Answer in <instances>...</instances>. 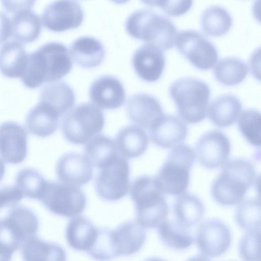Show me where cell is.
I'll list each match as a JSON object with an SVG mask.
<instances>
[{
	"label": "cell",
	"instance_id": "cell-34",
	"mask_svg": "<svg viewBox=\"0 0 261 261\" xmlns=\"http://www.w3.org/2000/svg\"><path fill=\"white\" fill-rule=\"evenodd\" d=\"M85 153L92 166L99 168L119 152L113 140L97 135L87 142Z\"/></svg>",
	"mask_w": 261,
	"mask_h": 261
},
{
	"label": "cell",
	"instance_id": "cell-37",
	"mask_svg": "<svg viewBox=\"0 0 261 261\" xmlns=\"http://www.w3.org/2000/svg\"><path fill=\"white\" fill-rule=\"evenodd\" d=\"M46 182L41 173L32 168L20 170L16 177V186L23 196L34 199L39 200Z\"/></svg>",
	"mask_w": 261,
	"mask_h": 261
},
{
	"label": "cell",
	"instance_id": "cell-22",
	"mask_svg": "<svg viewBox=\"0 0 261 261\" xmlns=\"http://www.w3.org/2000/svg\"><path fill=\"white\" fill-rule=\"evenodd\" d=\"M60 116L54 108L40 101L28 114L26 126L32 134L40 137H46L57 130Z\"/></svg>",
	"mask_w": 261,
	"mask_h": 261
},
{
	"label": "cell",
	"instance_id": "cell-40",
	"mask_svg": "<svg viewBox=\"0 0 261 261\" xmlns=\"http://www.w3.org/2000/svg\"><path fill=\"white\" fill-rule=\"evenodd\" d=\"M240 256L244 260H260V230L248 231L242 237L239 247Z\"/></svg>",
	"mask_w": 261,
	"mask_h": 261
},
{
	"label": "cell",
	"instance_id": "cell-19",
	"mask_svg": "<svg viewBox=\"0 0 261 261\" xmlns=\"http://www.w3.org/2000/svg\"><path fill=\"white\" fill-rule=\"evenodd\" d=\"M188 132L187 126L181 118L164 114L150 129V135L155 144L163 148H169L184 141Z\"/></svg>",
	"mask_w": 261,
	"mask_h": 261
},
{
	"label": "cell",
	"instance_id": "cell-5",
	"mask_svg": "<svg viewBox=\"0 0 261 261\" xmlns=\"http://www.w3.org/2000/svg\"><path fill=\"white\" fill-rule=\"evenodd\" d=\"M169 92L183 120L196 123L205 118L211 94L205 83L192 77L180 79L172 83Z\"/></svg>",
	"mask_w": 261,
	"mask_h": 261
},
{
	"label": "cell",
	"instance_id": "cell-1",
	"mask_svg": "<svg viewBox=\"0 0 261 261\" xmlns=\"http://www.w3.org/2000/svg\"><path fill=\"white\" fill-rule=\"evenodd\" d=\"M72 67L66 46L59 42H48L29 55L21 81L28 88L35 89L44 83L60 80L70 72Z\"/></svg>",
	"mask_w": 261,
	"mask_h": 261
},
{
	"label": "cell",
	"instance_id": "cell-23",
	"mask_svg": "<svg viewBox=\"0 0 261 261\" xmlns=\"http://www.w3.org/2000/svg\"><path fill=\"white\" fill-rule=\"evenodd\" d=\"M242 103L236 96L225 94L212 101L207 113L209 119L215 125L225 127L234 124L242 111Z\"/></svg>",
	"mask_w": 261,
	"mask_h": 261
},
{
	"label": "cell",
	"instance_id": "cell-38",
	"mask_svg": "<svg viewBox=\"0 0 261 261\" xmlns=\"http://www.w3.org/2000/svg\"><path fill=\"white\" fill-rule=\"evenodd\" d=\"M260 114L256 110H244L238 120L239 129L245 139L254 146L260 145Z\"/></svg>",
	"mask_w": 261,
	"mask_h": 261
},
{
	"label": "cell",
	"instance_id": "cell-26",
	"mask_svg": "<svg viewBox=\"0 0 261 261\" xmlns=\"http://www.w3.org/2000/svg\"><path fill=\"white\" fill-rule=\"evenodd\" d=\"M29 55L16 41L8 42L0 48V71L9 78L21 77L27 65Z\"/></svg>",
	"mask_w": 261,
	"mask_h": 261
},
{
	"label": "cell",
	"instance_id": "cell-12",
	"mask_svg": "<svg viewBox=\"0 0 261 261\" xmlns=\"http://www.w3.org/2000/svg\"><path fill=\"white\" fill-rule=\"evenodd\" d=\"M230 143L227 136L218 130L203 134L196 143V155L200 163L208 169L224 165L230 152Z\"/></svg>",
	"mask_w": 261,
	"mask_h": 261
},
{
	"label": "cell",
	"instance_id": "cell-4",
	"mask_svg": "<svg viewBox=\"0 0 261 261\" xmlns=\"http://www.w3.org/2000/svg\"><path fill=\"white\" fill-rule=\"evenodd\" d=\"M130 195L137 221L145 228L158 227L167 219L168 205L155 177H137L131 185Z\"/></svg>",
	"mask_w": 261,
	"mask_h": 261
},
{
	"label": "cell",
	"instance_id": "cell-32",
	"mask_svg": "<svg viewBox=\"0 0 261 261\" xmlns=\"http://www.w3.org/2000/svg\"><path fill=\"white\" fill-rule=\"evenodd\" d=\"M200 24L202 31L206 34L211 36H220L226 34L230 30L232 19L225 9L218 6H213L203 11Z\"/></svg>",
	"mask_w": 261,
	"mask_h": 261
},
{
	"label": "cell",
	"instance_id": "cell-42",
	"mask_svg": "<svg viewBox=\"0 0 261 261\" xmlns=\"http://www.w3.org/2000/svg\"><path fill=\"white\" fill-rule=\"evenodd\" d=\"M193 0H168L162 10L171 16L186 14L191 8Z\"/></svg>",
	"mask_w": 261,
	"mask_h": 261
},
{
	"label": "cell",
	"instance_id": "cell-27",
	"mask_svg": "<svg viewBox=\"0 0 261 261\" xmlns=\"http://www.w3.org/2000/svg\"><path fill=\"white\" fill-rule=\"evenodd\" d=\"M11 23L12 36L20 43H31L37 39L40 35V18L31 9L16 13Z\"/></svg>",
	"mask_w": 261,
	"mask_h": 261
},
{
	"label": "cell",
	"instance_id": "cell-46",
	"mask_svg": "<svg viewBox=\"0 0 261 261\" xmlns=\"http://www.w3.org/2000/svg\"><path fill=\"white\" fill-rule=\"evenodd\" d=\"M5 173V165L4 161L0 158V181L3 179Z\"/></svg>",
	"mask_w": 261,
	"mask_h": 261
},
{
	"label": "cell",
	"instance_id": "cell-39",
	"mask_svg": "<svg viewBox=\"0 0 261 261\" xmlns=\"http://www.w3.org/2000/svg\"><path fill=\"white\" fill-rule=\"evenodd\" d=\"M88 253L92 258L98 260H110L118 256L112 230L98 228L96 240Z\"/></svg>",
	"mask_w": 261,
	"mask_h": 261
},
{
	"label": "cell",
	"instance_id": "cell-41",
	"mask_svg": "<svg viewBox=\"0 0 261 261\" xmlns=\"http://www.w3.org/2000/svg\"><path fill=\"white\" fill-rule=\"evenodd\" d=\"M23 195L16 186H5L0 188V208L13 206L23 198Z\"/></svg>",
	"mask_w": 261,
	"mask_h": 261
},
{
	"label": "cell",
	"instance_id": "cell-13",
	"mask_svg": "<svg viewBox=\"0 0 261 261\" xmlns=\"http://www.w3.org/2000/svg\"><path fill=\"white\" fill-rule=\"evenodd\" d=\"M231 240L228 227L220 220L211 219L200 225L197 231L196 241L203 255L215 257L228 250Z\"/></svg>",
	"mask_w": 261,
	"mask_h": 261
},
{
	"label": "cell",
	"instance_id": "cell-11",
	"mask_svg": "<svg viewBox=\"0 0 261 261\" xmlns=\"http://www.w3.org/2000/svg\"><path fill=\"white\" fill-rule=\"evenodd\" d=\"M84 11L75 0H57L44 9L42 15L44 26L54 32H63L79 27Z\"/></svg>",
	"mask_w": 261,
	"mask_h": 261
},
{
	"label": "cell",
	"instance_id": "cell-24",
	"mask_svg": "<svg viewBox=\"0 0 261 261\" xmlns=\"http://www.w3.org/2000/svg\"><path fill=\"white\" fill-rule=\"evenodd\" d=\"M115 143L118 152L126 158H136L147 150L149 140L142 128L134 125L124 127L117 133Z\"/></svg>",
	"mask_w": 261,
	"mask_h": 261
},
{
	"label": "cell",
	"instance_id": "cell-18",
	"mask_svg": "<svg viewBox=\"0 0 261 261\" xmlns=\"http://www.w3.org/2000/svg\"><path fill=\"white\" fill-rule=\"evenodd\" d=\"M89 96L95 105L109 110L121 107L126 98L122 83L112 75H103L95 80L90 86Z\"/></svg>",
	"mask_w": 261,
	"mask_h": 261
},
{
	"label": "cell",
	"instance_id": "cell-14",
	"mask_svg": "<svg viewBox=\"0 0 261 261\" xmlns=\"http://www.w3.org/2000/svg\"><path fill=\"white\" fill-rule=\"evenodd\" d=\"M27 132L19 124L7 121L0 125V155L6 163L22 162L28 154Z\"/></svg>",
	"mask_w": 261,
	"mask_h": 261
},
{
	"label": "cell",
	"instance_id": "cell-9",
	"mask_svg": "<svg viewBox=\"0 0 261 261\" xmlns=\"http://www.w3.org/2000/svg\"><path fill=\"white\" fill-rule=\"evenodd\" d=\"M51 213L65 217L81 214L86 197L78 186L46 180L39 200Z\"/></svg>",
	"mask_w": 261,
	"mask_h": 261
},
{
	"label": "cell",
	"instance_id": "cell-45",
	"mask_svg": "<svg viewBox=\"0 0 261 261\" xmlns=\"http://www.w3.org/2000/svg\"><path fill=\"white\" fill-rule=\"evenodd\" d=\"M142 3L150 7H158L163 9L168 0H140Z\"/></svg>",
	"mask_w": 261,
	"mask_h": 261
},
{
	"label": "cell",
	"instance_id": "cell-16",
	"mask_svg": "<svg viewBox=\"0 0 261 261\" xmlns=\"http://www.w3.org/2000/svg\"><path fill=\"white\" fill-rule=\"evenodd\" d=\"M126 112L130 120L138 126L150 129L162 117L163 111L158 100L147 93H137L127 101Z\"/></svg>",
	"mask_w": 261,
	"mask_h": 261
},
{
	"label": "cell",
	"instance_id": "cell-28",
	"mask_svg": "<svg viewBox=\"0 0 261 261\" xmlns=\"http://www.w3.org/2000/svg\"><path fill=\"white\" fill-rule=\"evenodd\" d=\"M21 251L25 260H64L66 257L61 246L44 241L36 235L23 242Z\"/></svg>",
	"mask_w": 261,
	"mask_h": 261
},
{
	"label": "cell",
	"instance_id": "cell-30",
	"mask_svg": "<svg viewBox=\"0 0 261 261\" xmlns=\"http://www.w3.org/2000/svg\"><path fill=\"white\" fill-rule=\"evenodd\" d=\"M40 101L45 102L63 115L73 107L75 95L72 89L64 82L50 83L42 89Z\"/></svg>",
	"mask_w": 261,
	"mask_h": 261
},
{
	"label": "cell",
	"instance_id": "cell-43",
	"mask_svg": "<svg viewBox=\"0 0 261 261\" xmlns=\"http://www.w3.org/2000/svg\"><path fill=\"white\" fill-rule=\"evenodd\" d=\"M36 0H1L4 8L10 13L31 9Z\"/></svg>",
	"mask_w": 261,
	"mask_h": 261
},
{
	"label": "cell",
	"instance_id": "cell-36",
	"mask_svg": "<svg viewBox=\"0 0 261 261\" xmlns=\"http://www.w3.org/2000/svg\"><path fill=\"white\" fill-rule=\"evenodd\" d=\"M260 212L259 197L242 200L236 210V222L247 231L260 230Z\"/></svg>",
	"mask_w": 261,
	"mask_h": 261
},
{
	"label": "cell",
	"instance_id": "cell-33",
	"mask_svg": "<svg viewBox=\"0 0 261 261\" xmlns=\"http://www.w3.org/2000/svg\"><path fill=\"white\" fill-rule=\"evenodd\" d=\"M216 79L225 86H234L241 83L246 77L248 67L241 59L228 57L221 59L215 66Z\"/></svg>",
	"mask_w": 261,
	"mask_h": 261
},
{
	"label": "cell",
	"instance_id": "cell-21",
	"mask_svg": "<svg viewBox=\"0 0 261 261\" xmlns=\"http://www.w3.org/2000/svg\"><path fill=\"white\" fill-rule=\"evenodd\" d=\"M70 56L78 66L86 68L98 66L105 56L102 44L96 38L83 36L74 40L70 47Z\"/></svg>",
	"mask_w": 261,
	"mask_h": 261
},
{
	"label": "cell",
	"instance_id": "cell-20",
	"mask_svg": "<svg viewBox=\"0 0 261 261\" xmlns=\"http://www.w3.org/2000/svg\"><path fill=\"white\" fill-rule=\"evenodd\" d=\"M112 232L118 256L137 253L146 238L145 228L137 220L125 222L112 229Z\"/></svg>",
	"mask_w": 261,
	"mask_h": 261
},
{
	"label": "cell",
	"instance_id": "cell-17",
	"mask_svg": "<svg viewBox=\"0 0 261 261\" xmlns=\"http://www.w3.org/2000/svg\"><path fill=\"white\" fill-rule=\"evenodd\" d=\"M56 174L63 183L81 186L93 176V166L85 156L76 152L62 155L57 162Z\"/></svg>",
	"mask_w": 261,
	"mask_h": 261
},
{
	"label": "cell",
	"instance_id": "cell-8",
	"mask_svg": "<svg viewBox=\"0 0 261 261\" xmlns=\"http://www.w3.org/2000/svg\"><path fill=\"white\" fill-rule=\"evenodd\" d=\"M99 169L95 185L97 194L101 198L114 201L128 193L130 167L127 158L118 153Z\"/></svg>",
	"mask_w": 261,
	"mask_h": 261
},
{
	"label": "cell",
	"instance_id": "cell-31",
	"mask_svg": "<svg viewBox=\"0 0 261 261\" xmlns=\"http://www.w3.org/2000/svg\"><path fill=\"white\" fill-rule=\"evenodd\" d=\"M173 212L177 221L190 227L201 221L204 207L196 196L185 193L176 199L173 205Z\"/></svg>",
	"mask_w": 261,
	"mask_h": 261
},
{
	"label": "cell",
	"instance_id": "cell-29",
	"mask_svg": "<svg viewBox=\"0 0 261 261\" xmlns=\"http://www.w3.org/2000/svg\"><path fill=\"white\" fill-rule=\"evenodd\" d=\"M190 228L176 219H166L158 226V231L165 245L173 249L184 250L189 247L194 241Z\"/></svg>",
	"mask_w": 261,
	"mask_h": 261
},
{
	"label": "cell",
	"instance_id": "cell-10",
	"mask_svg": "<svg viewBox=\"0 0 261 261\" xmlns=\"http://www.w3.org/2000/svg\"><path fill=\"white\" fill-rule=\"evenodd\" d=\"M175 43L180 54L200 70L212 68L218 61L216 47L197 31H180L176 36Z\"/></svg>",
	"mask_w": 261,
	"mask_h": 261
},
{
	"label": "cell",
	"instance_id": "cell-7",
	"mask_svg": "<svg viewBox=\"0 0 261 261\" xmlns=\"http://www.w3.org/2000/svg\"><path fill=\"white\" fill-rule=\"evenodd\" d=\"M102 110L89 102L77 105L64 116L61 129L65 139L74 144H83L98 135L105 125Z\"/></svg>",
	"mask_w": 261,
	"mask_h": 261
},
{
	"label": "cell",
	"instance_id": "cell-47",
	"mask_svg": "<svg viewBox=\"0 0 261 261\" xmlns=\"http://www.w3.org/2000/svg\"><path fill=\"white\" fill-rule=\"evenodd\" d=\"M111 2L117 4H123L126 3L129 0H110Z\"/></svg>",
	"mask_w": 261,
	"mask_h": 261
},
{
	"label": "cell",
	"instance_id": "cell-2",
	"mask_svg": "<svg viewBox=\"0 0 261 261\" xmlns=\"http://www.w3.org/2000/svg\"><path fill=\"white\" fill-rule=\"evenodd\" d=\"M255 177L254 168L249 161L242 159L230 160L224 164L221 173L213 183V197L221 205L239 204L254 183Z\"/></svg>",
	"mask_w": 261,
	"mask_h": 261
},
{
	"label": "cell",
	"instance_id": "cell-35",
	"mask_svg": "<svg viewBox=\"0 0 261 261\" xmlns=\"http://www.w3.org/2000/svg\"><path fill=\"white\" fill-rule=\"evenodd\" d=\"M14 228L23 242L35 236L39 229V220L30 208L23 206L13 207L5 218Z\"/></svg>",
	"mask_w": 261,
	"mask_h": 261
},
{
	"label": "cell",
	"instance_id": "cell-3",
	"mask_svg": "<svg viewBox=\"0 0 261 261\" xmlns=\"http://www.w3.org/2000/svg\"><path fill=\"white\" fill-rule=\"evenodd\" d=\"M125 30L132 38L166 50L174 47L177 30L167 17L144 9L132 13L125 21Z\"/></svg>",
	"mask_w": 261,
	"mask_h": 261
},
{
	"label": "cell",
	"instance_id": "cell-6",
	"mask_svg": "<svg viewBox=\"0 0 261 261\" xmlns=\"http://www.w3.org/2000/svg\"><path fill=\"white\" fill-rule=\"evenodd\" d=\"M173 147L155 178L164 193L180 196L186 193L188 187L196 154L185 143Z\"/></svg>",
	"mask_w": 261,
	"mask_h": 261
},
{
	"label": "cell",
	"instance_id": "cell-25",
	"mask_svg": "<svg viewBox=\"0 0 261 261\" xmlns=\"http://www.w3.org/2000/svg\"><path fill=\"white\" fill-rule=\"evenodd\" d=\"M98 229L87 218L77 216L71 219L65 230V237L70 247L87 252L93 246Z\"/></svg>",
	"mask_w": 261,
	"mask_h": 261
},
{
	"label": "cell",
	"instance_id": "cell-15",
	"mask_svg": "<svg viewBox=\"0 0 261 261\" xmlns=\"http://www.w3.org/2000/svg\"><path fill=\"white\" fill-rule=\"evenodd\" d=\"M132 63L138 76L144 81L151 83L161 77L165 67V58L161 48L147 43L135 51Z\"/></svg>",
	"mask_w": 261,
	"mask_h": 261
},
{
	"label": "cell",
	"instance_id": "cell-44",
	"mask_svg": "<svg viewBox=\"0 0 261 261\" xmlns=\"http://www.w3.org/2000/svg\"><path fill=\"white\" fill-rule=\"evenodd\" d=\"M11 34V23L5 13L0 12V44L6 41Z\"/></svg>",
	"mask_w": 261,
	"mask_h": 261
}]
</instances>
